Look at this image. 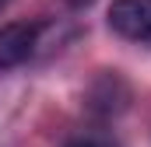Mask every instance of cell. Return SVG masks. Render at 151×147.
<instances>
[{
    "label": "cell",
    "mask_w": 151,
    "mask_h": 147,
    "mask_svg": "<svg viewBox=\"0 0 151 147\" xmlns=\"http://www.w3.org/2000/svg\"><path fill=\"white\" fill-rule=\"evenodd\" d=\"M4 4H7V0H0V7H4Z\"/></svg>",
    "instance_id": "5b68a950"
},
{
    "label": "cell",
    "mask_w": 151,
    "mask_h": 147,
    "mask_svg": "<svg viewBox=\"0 0 151 147\" xmlns=\"http://www.w3.org/2000/svg\"><path fill=\"white\" fill-rule=\"evenodd\" d=\"M67 4H70V7H91L95 0H67Z\"/></svg>",
    "instance_id": "277c9868"
},
{
    "label": "cell",
    "mask_w": 151,
    "mask_h": 147,
    "mask_svg": "<svg viewBox=\"0 0 151 147\" xmlns=\"http://www.w3.org/2000/svg\"><path fill=\"white\" fill-rule=\"evenodd\" d=\"M109 28L130 42L151 46V0H113L109 7Z\"/></svg>",
    "instance_id": "6da1fadb"
},
{
    "label": "cell",
    "mask_w": 151,
    "mask_h": 147,
    "mask_svg": "<svg viewBox=\"0 0 151 147\" xmlns=\"http://www.w3.org/2000/svg\"><path fill=\"white\" fill-rule=\"evenodd\" d=\"M35 39H39V28L25 25V21H14V25L0 28V70L21 67L35 53Z\"/></svg>",
    "instance_id": "7a4b0ae2"
},
{
    "label": "cell",
    "mask_w": 151,
    "mask_h": 147,
    "mask_svg": "<svg viewBox=\"0 0 151 147\" xmlns=\"http://www.w3.org/2000/svg\"><path fill=\"white\" fill-rule=\"evenodd\" d=\"M63 147H116V144L106 140V137H74V140H67Z\"/></svg>",
    "instance_id": "3957f363"
}]
</instances>
